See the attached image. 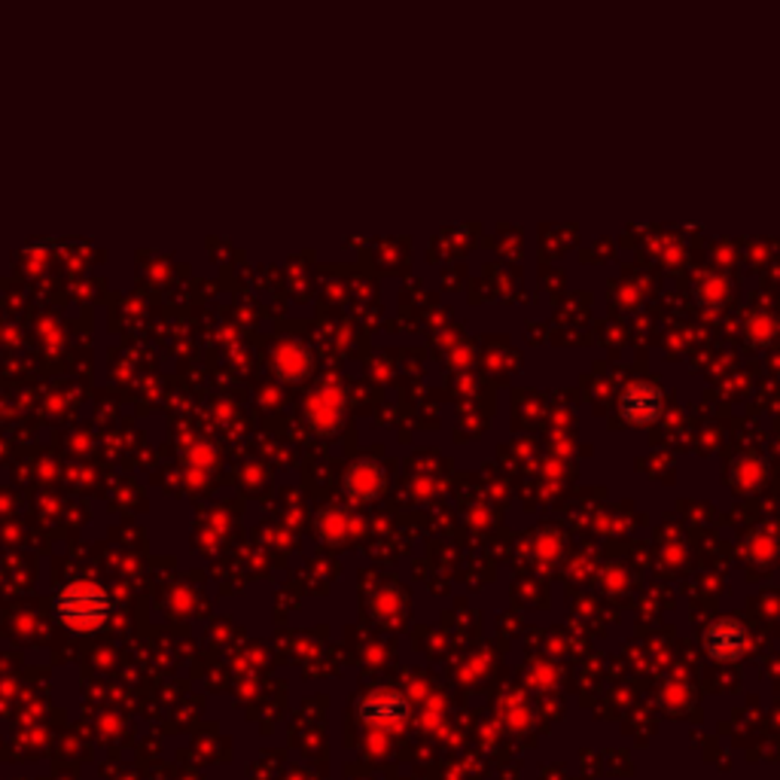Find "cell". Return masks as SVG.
<instances>
[{
	"instance_id": "1",
	"label": "cell",
	"mask_w": 780,
	"mask_h": 780,
	"mask_svg": "<svg viewBox=\"0 0 780 780\" xmlns=\"http://www.w3.org/2000/svg\"><path fill=\"white\" fill-rule=\"evenodd\" d=\"M56 619L68 631L77 635H95L104 625L110 622L114 613V601L107 595V589L92 580L68 582L53 601Z\"/></svg>"
},
{
	"instance_id": "2",
	"label": "cell",
	"mask_w": 780,
	"mask_h": 780,
	"mask_svg": "<svg viewBox=\"0 0 780 780\" xmlns=\"http://www.w3.org/2000/svg\"><path fill=\"white\" fill-rule=\"evenodd\" d=\"M409 701L394 692V689H375L366 698H360L357 705V717L360 723L379 729V732H397L409 720Z\"/></svg>"
},
{
	"instance_id": "3",
	"label": "cell",
	"mask_w": 780,
	"mask_h": 780,
	"mask_svg": "<svg viewBox=\"0 0 780 780\" xmlns=\"http://www.w3.org/2000/svg\"><path fill=\"white\" fill-rule=\"evenodd\" d=\"M750 647V635L738 619H717L705 631V650L717 662H738Z\"/></svg>"
},
{
	"instance_id": "4",
	"label": "cell",
	"mask_w": 780,
	"mask_h": 780,
	"mask_svg": "<svg viewBox=\"0 0 780 780\" xmlns=\"http://www.w3.org/2000/svg\"><path fill=\"white\" fill-rule=\"evenodd\" d=\"M619 409H622L628 424H653L655 418H659V409H662V397L650 384H631L622 394V399H619Z\"/></svg>"
}]
</instances>
